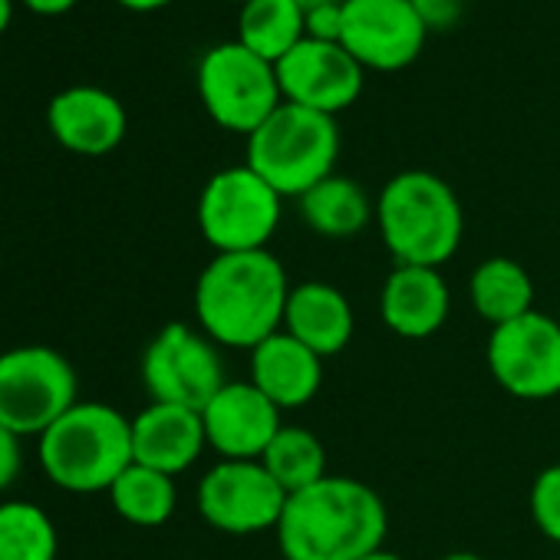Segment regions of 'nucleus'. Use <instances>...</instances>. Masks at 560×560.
Returning a JSON list of instances; mask_svg holds the SVG:
<instances>
[{"mask_svg":"<svg viewBox=\"0 0 560 560\" xmlns=\"http://www.w3.org/2000/svg\"><path fill=\"white\" fill-rule=\"evenodd\" d=\"M389 511L373 485L327 475L288 498L277 524V550L284 560H363L383 550Z\"/></svg>","mask_w":560,"mask_h":560,"instance_id":"obj_1","label":"nucleus"},{"mask_svg":"<svg viewBox=\"0 0 560 560\" xmlns=\"http://www.w3.org/2000/svg\"><path fill=\"white\" fill-rule=\"evenodd\" d=\"M288 298V270L270 250L214 254L195 284V320L218 347L250 353L284 330Z\"/></svg>","mask_w":560,"mask_h":560,"instance_id":"obj_2","label":"nucleus"},{"mask_svg":"<svg viewBox=\"0 0 560 560\" xmlns=\"http://www.w3.org/2000/svg\"><path fill=\"white\" fill-rule=\"evenodd\" d=\"M376 228L402 267H439L455 257L465 214L455 188L435 172L409 168L393 175L376 195Z\"/></svg>","mask_w":560,"mask_h":560,"instance_id":"obj_3","label":"nucleus"},{"mask_svg":"<svg viewBox=\"0 0 560 560\" xmlns=\"http://www.w3.org/2000/svg\"><path fill=\"white\" fill-rule=\"evenodd\" d=\"M132 462V419L109 402L80 399L40 435L47 478L73 494L109 491Z\"/></svg>","mask_w":560,"mask_h":560,"instance_id":"obj_4","label":"nucleus"},{"mask_svg":"<svg viewBox=\"0 0 560 560\" xmlns=\"http://www.w3.org/2000/svg\"><path fill=\"white\" fill-rule=\"evenodd\" d=\"M340 159V126L337 116L280 103L267 122H260L247 136V159L250 165L277 195L301 198L314 185L334 175Z\"/></svg>","mask_w":560,"mask_h":560,"instance_id":"obj_5","label":"nucleus"},{"mask_svg":"<svg viewBox=\"0 0 560 560\" xmlns=\"http://www.w3.org/2000/svg\"><path fill=\"white\" fill-rule=\"evenodd\" d=\"M80 402L73 363L40 343L0 353V425L14 435H44L67 409Z\"/></svg>","mask_w":560,"mask_h":560,"instance_id":"obj_6","label":"nucleus"},{"mask_svg":"<svg viewBox=\"0 0 560 560\" xmlns=\"http://www.w3.org/2000/svg\"><path fill=\"white\" fill-rule=\"evenodd\" d=\"M284 195H277L250 165L214 172L198 195V231L214 254L267 250L277 234Z\"/></svg>","mask_w":560,"mask_h":560,"instance_id":"obj_7","label":"nucleus"},{"mask_svg":"<svg viewBox=\"0 0 560 560\" xmlns=\"http://www.w3.org/2000/svg\"><path fill=\"white\" fill-rule=\"evenodd\" d=\"M198 96L205 113L228 132L250 136L284 103L277 67L250 54L244 44H218L198 63Z\"/></svg>","mask_w":560,"mask_h":560,"instance_id":"obj_8","label":"nucleus"},{"mask_svg":"<svg viewBox=\"0 0 560 560\" xmlns=\"http://www.w3.org/2000/svg\"><path fill=\"white\" fill-rule=\"evenodd\" d=\"M142 383L152 402H172L201 412L228 380L211 337L188 324H168L142 353Z\"/></svg>","mask_w":560,"mask_h":560,"instance_id":"obj_9","label":"nucleus"},{"mask_svg":"<svg viewBox=\"0 0 560 560\" xmlns=\"http://www.w3.org/2000/svg\"><path fill=\"white\" fill-rule=\"evenodd\" d=\"M488 373L514 399L544 402L560 396V320L530 311L511 324L491 327Z\"/></svg>","mask_w":560,"mask_h":560,"instance_id":"obj_10","label":"nucleus"},{"mask_svg":"<svg viewBox=\"0 0 560 560\" xmlns=\"http://www.w3.org/2000/svg\"><path fill=\"white\" fill-rule=\"evenodd\" d=\"M198 514L221 534L250 537L264 530H277L280 514L288 504V491L280 488L270 471L257 462L221 458L208 468L195 491Z\"/></svg>","mask_w":560,"mask_h":560,"instance_id":"obj_11","label":"nucleus"},{"mask_svg":"<svg viewBox=\"0 0 560 560\" xmlns=\"http://www.w3.org/2000/svg\"><path fill=\"white\" fill-rule=\"evenodd\" d=\"M425 24L412 0H343V50L380 73L406 70L425 47Z\"/></svg>","mask_w":560,"mask_h":560,"instance_id":"obj_12","label":"nucleus"},{"mask_svg":"<svg viewBox=\"0 0 560 560\" xmlns=\"http://www.w3.org/2000/svg\"><path fill=\"white\" fill-rule=\"evenodd\" d=\"M366 70L343 50V44H324L304 37L277 63V83L284 103H298L327 116L350 109L363 93Z\"/></svg>","mask_w":560,"mask_h":560,"instance_id":"obj_13","label":"nucleus"},{"mask_svg":"<svg viewBox=\"0 0 560 560\" xmlns=\"http://www.w3.org/2000/svg\"><path fill=\"white\" fill-rule=\"evenodd\" d=\"M280 412L250 380L247 383H224L214 399L201 409L208 448L218 458L234 462H257L273 435L284 429Z\"/></svg>","mask_w":560,"mask_h":560,"instance_id":"obj_14","label":"nucleus"},{"mask_svg":"<svg viewBox=\"0 0 560 560\" xmlns=\"http://www.w3.org/2000/svg\"><path fill=\"white\" fill-rule=\"evenodd\" d=\"M47 122L67 152L90 159L119 149L129 129L122 103L100 86H70L57 93L47 106Z\"/></svg>","mask_w":560,"mask_h":560,"instance_id":"obj_15","label":"nucleus"},{"mask_svg":"<svg viewBox=\"0 0 560 560\" xmlns=\"http://www.w3.org/2000/svg\"><path fill=\"white\" fill-rule=\"evenodd\" d=\"M452 311V291L439 267L396 264L380 291V317L402 340L435 337Z\"/></svg>","mask_w":560,"mask_h":560,"instance_id":"obj_16","label":"nucleus"},{"mask_svg":"<svg viewBox=\"0 0 560 560\" xmlns=\"http://www.w3.org/2000/svg\"><path fill=\"white\" fill-rule=\"evenodd\" d=\"M208 448L205 422L198 409L149 402L132 419V458L145 468L178 478Z\"/></svg>","mask_w":560,"mask_h":560,"instance_id":"obj_17","label":"nucleus"},{"mask_svg":"<svg viewBox=\"0 0 560 560\" xmlns=\"http://www.w3.org/2000/svg\"><path fill=\"white\" fill-rule=\"evenodd\" d=\"M250 383L280 412L304 409L324 386V360L288 330H277L250 350Z\"/></svg>","mask_w":560,"mask_h":560,"instance_id":"obj_18","label":"nucleus"},{"mask_svg":"<svg viewBox=\"0 0 560 560\" xmlns=\"http://www.w3.org/2000/svg\"><path fill=\"white\" fill-rule=\"evenodd\" d=\"M284 330L304 347H311L320 360H330L343 353L353 340V330H357L353 304L334 284L304 280V284L291 288Z\"/></svg>","mask_w":560,"mask_h":560,"instance_id":"obj_19","label":"nucleus"},{"mask_svg":"<svg viewBox=\"0 0 560 560\" xmlns=\"http://www.w3.org/2000/svg\"><path fill=\"white\" fill-rule=\"evenodd\" d=\"M301 201V218L304 224L330 241H347L357 237L373 218H376V201H370L366 188L357 178L347 175H330L320 185H314Z\"/></svg>","mask_w":560,"mask_h":560,"instance_id":"obj_20","label":"nucleus"},{"mask_svg":"<svg viewBox=\"0 0 560 560\" xmlns=\"http://www.w3.org/2000/svg\"><path fill=\"white\" fill-rule=\"evenodd\" d=\"M468 301L488 327H501L534 311V280L524 264L488 257L468 277Z\"/></svg>","mask_w":560,"mask_h":560,"instance_id":"obj_21","label":"nucleus"},{"mask_svg":"<svg viewBox=\"0 0 560 560\" xmlns=\"http://www.w3.org/2000/svg\"><path fill=\"white\" fill-rule=\"evenodd\" d=\"M304 37V11L294 0H247L241 4L237 44H244L260 60L277 67Z\"/></svg>","mask_w":560,"mask_h":560,"instance_id":"obj_22","label":"nucleus"},{"mask_svg":"<svg viewBox=\"0 0 560 560\" xmlns=\"http://www.w3.org/2000/svg\"><path fill=\"white\" fill-rule=\"evenodd\" d=\"M106 494L113 501V511L136 527H162L178 504L175 478L139 462H132Z\"/></svg>","mask_w":560,"mask_h":560,"instance_id":"obj_23","label":"nucleus"},{"mask_svg":"<svg viewBox=\"0 0 560 560\" xmlns=\"http://www.w3.org/2000/svg\"><path fill=\"white\" fill-rule=\"evenodd\" d=\"M260 465L270 471V478L291 494L317 485L320 478H327V448L320 442L317 432L304 429V425H284L273 442L267 445V452L260 455Z\"/></svg>","mask_w":560,"mask_h":560,"instance_id":"obj_24","label":"nucleus"},{"mask_svg":"<svg viewBox=\"0 0 560 560\" xmlns=\"http://www.w3.org/2000/svg\"><path fill=\"white\" fill-rule=\"evenodd\" d=\"M54 517L34 501L0 504V560H57Z\"/></svg>","mask_w":560,"mask_h":560,"instance_id":"obj_25","label":"nucleus"},{"mask_svg":"<svg viewBox=\"0 0 560 560\" xmlns=\"http://www.w3.org/2000/svg\"><path fill=\"white\" fill-rule=\"evenodd\" d=\"M530 517L537 530L560 544V462L547 465L530 485Z\"/></svg>","mask_w":560,"mask_h":560,"instance_id":"obj_26","label":"nucleus"},{"mask_svg":"<svg viewBox=\"0 0 560 560\" xmlns=\"http://www.w3.org/2000/svg\"><path fill=\"white\" fill-rule=\"evenodd\" d=\"M304 31L311 40H324V44H340L343 37V4H327L317 11L304 14Z\"/></svg>","mask_w":560,"mask_h":560,"instance_id":"obj_27","label":"nucleus"},{"mask_svg":"<svg viewBox=\"0 0 560 560\" xmlns=\"http://www.w3.org/2000/svg\"><path fill=\"white\" fill-rule=\"evenodd\" d=\"M412 8L425 31H448L452 24H458L465 0H412Z\"/></svg>","mask_w":560,"mask_h":560,"instance_id":"obj_28","label":"nucleus"},{"mask_svg":"<svg viewBox=\"0 0 560 560\" xmlns=\"http://www.w3.org/2000/svg\"><path fill=\"white\" fill-rule=\"evenodd\" d=\"M24 468V448H21V435H14L11 429L0 425V494H4Z\"/></svg>","mask_w":560,"mask_h":560,"instance_id":"obj_29","label":"nucleus"},{"mask_svg":"<svg viewBox=\"0 0 560 560\" xmlns=\"http://www.w3.org/2000/svg\"><path fill=\"white\" fill-rule=\"evenodd\" d=\"M21 4L34 14H44V18H57V14H67L70 8H77L80 0H21Z\"/></svg>","mask_w":560,"mask_h":560,"instance_id":"obj_30","label":"nucleus"},{"mask_svg":"<svg viewBox=\"0 0 560 560\" xmlns=\"http://www.w3.org/2000/svg\"><path fill=\"white\" fill-rule=\"evenodd\" d=\"M116 4H122V8H129V11H139V14H145V11H159V8H168L172 0H116Z\"/></svg>","mask_w":560,"mask_h":560,"instance_id":"obj_31","label":"nucleus"},{"mask_svg":"<svg viewBox=\"0 0 560 560\" xmlns=\"http://www.w3.org/2000/svg\"><path fill=\"white\" fill-rule=\"evenodd\" d=\"M14 21V0H0V34H4Z\"/></svg>","mask_w":560,"mask_h":560,"instance_id":"obj_32","label":"nucleus"},{"mask_svg":"<svg viewBox=\"0 0 560 560\" xmlns=\"http://www.w3.org/2000/svg\"><path fill=\"white\" fill-rule=\"evenodd\" d=\"M294 4L307 14V11H317V8H327V4H343V0H294Z\"/></svg>","mask_w":560,"mask_h":560,"instance_id":"obj_33","label":"nucleus"},{"mask_svg":"<svg viewBox=\"0 0 560 560\" xmlns=\"http://www.w3.org/2000/svg\"><path fill=\"white\" fill-rule=\"evenodd\" d=\"M439 560H485V557H478V553H471V550H452V553H445V557H439Z\"/></svg>","mask_w":560,"mask_h":560,"instance_id":"obj_34","label":"nucleus"},{"mask_svg":"<svg viewBox=\"0 0 560 560\" xmlns=\"http://www.w3.org/2000/svg\"><path fill=\"white\" fill-rule=\"evenodd\" d=\"M363 560H406V557H399V553H393V550H376V553H370V557H363Z\"/></svg>","mask_w":560,"mask_h":560,"instance_id":"obj_35","label":"nucleus"},{"mask_svg":"<svg viewBox=\"0 0 560 560\" xmlns=\"http://www.w3.org/2000/svg\"><path fill=\"white\" fill-rule=\"evenodd\" d=\"M231 4H247V0H231Z\"/></svg>","mask_w":560,"mask_h":560,"instance_id":"obj_36","label":"nucleus"},{"mask_svg":"<svg viewBox=\"0 0 560 560\" xmlns=\"http://www.w3.org/2000/svg\"><path fill=\"white\" fill-rule=\"evenodd\" d=\"M0 267H4V254H0Z\"/></svg>","mask_w":560,"mask_h":560,"instance_id":"obj_37","label":"nucleus"}]
</instances>
